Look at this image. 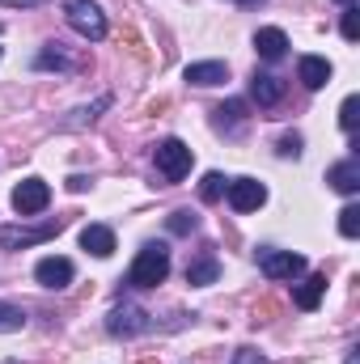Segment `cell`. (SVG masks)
<instances>
[{
  "label": "cell",
  "mask_w": 360,
  "mask_h": 364,
  "mask_svg": "<svg viewBox=\"0 0 360 364\" xmlns=\"http://www.w3.org/2000/svg\"><path fill=\"white\" fill-rule=\"evenodd\" d=\"M166 275H170V246L166 242H149L136 255V263L127 272V284L132 288H157V284H166Z\"/></svg>",
  "instance_id": "obj_1"
},
{
  "label": "cell",
  "mask_w": 360,
  "mask_h": 364,
  "mask_svg": "<svg viewBox=\"0 0 360 364\" xmlns=\"http://www.w3.org/2000/svg\"><path fill=\"white\" fill-rule=\"evenodd\" d=\"M191 149L182 144V140H162L157 149H153V166H157V174L166 182H182L191 174Z\"/></svg>",
  "instance_id": "obj_2"
},
{
  "label": "cell",
  "mask_w": 360,
  "mask_h": 364,
  "mask_svg": "<svg viewBox=\"0 0 360 364\" xmlns=\"http://www.w3.org/2000/svg\"><path fill=\"white\" fill-rule=\"evenodd\" d=\"M68 26L81 34V38H90V43H102L106 38V13L93 4V0H68Z\"/></svg>",
  "instance_id": "obj_3"
},
{
  "label": "cell",
  "mask_w": 360,
  "mask_h": 364,
  "mask_svg": "<svg viewBox=\"0 0 360 364\" xmlns=\"http://www.w3.org/2000/svg\"><path fill=\"white\" fill-rule=\"evenodd\" d=\"M60 229H64V220H47V225H9V229H0V246H4V250L38 246V242H51Z\"/></svg>",
  "instance_id": "obj_4"
},
{
  "label": "cell",
  "mask_w": 360,
  "mask_h": 364,
  "mask_svg": "<svg viewBox=\"0 0 360 364\" xmlns=\"http://www.w3.org/2000/svg\"><path fill=\"white\" fill-rule=\"evenodd\" d=\"M153 322H149V314L140 309V305H115L110 309V318H106V331L115 335V339H132V335H144Z\"/></svg>",
  "instance_id": "obj_5"
},
{
  "label": "cell",
  "mask_w": 360,
  "mask_h": 364,
  "mask_svg": "<svg viewBox=\"0 0 360 364\" xmlns=\"http://www.w3.org/2000/svg\"><path fill=\"white\" fill-rule=\"evenodd\" d=\"M225 195H229V208L233 212H259L268 203V186L259 178H233L225 186Z\"/></svg>",
  "instance_id": "obj_6"
},
{
  "label": "cell",
  "mask_w": 360,
  "mask_h": 364,
  "mask_svg": "<svg viewBox=\"0 0 360 364\" xmlns=\"http://www.w3.org/2000/svg\"><path fill=\"white\" fill-rule=\"evenodd\" d=\"M259 267L268 279H297L305 275V259L292 250H259Z\"/></svg>",
  "instance_id": "obj_7"
},
{
  "label": "cell",
  "mask_w": 360,
  "mask_h": 364,
  "mask_svg": "<svg viewBox=\"0 0 360 364\" xmlns=\"http://www.w3.org/2000/svg\"><path fill=\"white\" fill-rule=\"evenodd\" d=\"M51 203V186L43 178H26L21 186H13V208H17V216H34V212H43Z\"/></svg>",
  "instance_id": "obj_8"
},
{
  "label": "cell",
  "mask_w": 360,
  "mask_h": 364,
  "mask_svg": "<svg viewBox=\"0 0 360 364\" xmlns=\"http://www.w3.org/2000/svg\"><path fill=\"white\" fill-rule=\"evenodd\" d=\"M73 275H77V267H73V259H64V255H47V259H38V267H34V279L43 284V288H68L73 284Z\"/></svg>",
  "instance_id": "obj_9"
},
{
  "label": "cell",
  "mask_w": 360,
  "mask_h": 364,
  "mask_svg": "<svg viewBox=\"0 0 360 364\" xmlns=\"http://www.w3.org/2000/svg\"><path fill=\"white\" fill-rule=\"evenodd\" d=\"M255 51H259V60H268V64L284 60V55H288V34H284L280 26H263V30L255 34Z\"/></svg>",
  "instance_id": "obj_10"
},
{
  "label": "cell",
  "mask_w": 360,
  "mask_h": 364,
  "mask_svg": "<svg viewBox=\"0 0 360 364\" xmlns=\"http://www.w3.org/2000/svg\"><path fill=\"white\" fill-rule=\"evenodd\" d=\"M297 81H301L305 90H322V85L331 81V60H322V55H301Z\"/></svg>",
  "instance_id": "obj_11"
},
{
  "label": "cell",
  "mask_w": 360,
  "mask_h": 364,
  "mask_svg": "<svg viewBox=\"0 0 360 364\" xmlns=\"http://www.w3.org/2000/svg\"><path fill=\"white\" fill-rule=\"evenodd\" d=\"M81 246L90 250L93 259H110L115 255V229L110 225H85L81 229Z\"/></svg>",
  "instance_id": "obj_12"
},
{
  "label": "cell",
  "mask_w": 360,
  "mask_h": 364,
  "mask_svg": "<svg viewBox=\"0 0 360 364\" xmlns=\"http://www.w3.org/2000/svg\"><path fill=\"white\" fill-rule=\"evenodd\" d=\"M186 81H191V85H199V90H208V85H225V81H229V68H225L221 60L186 64Z\"/></svg>",
  "instance_id": "obj_13"
},
{
  "label": "cell",
  "mask_w": 360,
  "mask_h": 364,
  "mask_svg": "<svg viewBox=\"0 0 360 364\" xmlns=\"http://www.w3.org/2000/svg\"><path fill=\"white\" fill-rule=\"evenodd\" d=\"M327 182H331L339 195H356L360 191V161L356 157H348V161L331 166V170H327Z\"/></svg>",
  "instance_id": "obj_14"
},
{
  "label": "cell",
  "mask_w": 360,
  "mask_h": 364,
  "mask_svg": "<svg viewBox=\"0 0 360 364\" xmlns=\"http://www.w3.org/2000/svg\"><path fill=\"white\" fill-rule=\"evenodd\" d=\"M216 279H221V263H216L212 255H199V259L186 263V284H191V288H208V284H216Z\"/></svg>",
  "instance_id": "obj_15"
},
{
  "label": "cell",
  "mask_w": 360,
  "mask_h": 364,
  "mask_svg": "<svg viewBox=\"0 0 360 364\" xmlns=\"http://www.w3.org/2000/svg\"><path fill=\"white\" fill-rule=\"evenodd\" d=\"M322 292H327V275H309V279H301V284L292 288V305H297V309H318Z\"/></svg>",
  "instance_id": "obj_16"
},
{
  "label": "cell",
  "mask_w": 360,
  "mask_h": 364,
  "mask_svg": "<svg viewBox=\"0 0 360 364\" xmlns=\"http://www.w3.org/2000/svg\"><path fill=\"white\" fill-rule=\"evenodd\" d=\"M250 93H255V102H259V106H275V102L284 97V81H280V77H271V73H255Z\"/></svg>",
  "instance_id": "obj_17"
},
{
  "label": "cell",
  "mask_w": 360,
  "mask_h": 364,
  "mask_svg": "<svg viewBox=\"0 0 360 364\" xmlns=\"http://www.w3.org/2000/svg\"><path fill=\"white\" fill-rule=\"evenodd\" d=\"M34 68H43V73H51V68H55V73H73L77 64H73V60L64 55V47H60V43H51V47H43V51H38Z\"/></svg>",
  "instance_id": "obj_18"
},
{
  "label": "cell",
  "mask_w": 360,
  "mask_h": 364,
  "mask_svg": "<svg viewBox=\"0 0 360 364\" xmlns=\"http://www.w3.org/2000/svg\"><path fill=\"white\" fill-rule=\"evenodd\" d=\"M216 127L221 132H238V127H246V102H225V106H216Z\"/></svg>",
  "instance_id": "obj_19"
},
{
  "label": "cell",
  "mask_w": 360,
  "mask_h": 364,
  "mask_svg": "<svg viewBox=\"0 0 360 364\" xmlns=\"http://www.w3.org/2000/svg\"><path fill=\"white\" fill-rule=\"evenodd\" d=\"M225 174H203V182H199V199L203 203H216V199H225Z\"/></svg>",
  "instance_id": "obj_20"
},
{
  "label": "cell",
  "mask_w": 360,
  "mask_h": 364,
  "mask_svg": "<svg viewBox=\"0 0 360 364\" xmlns=\"http://www.w3.org/2000/svg\"><path fill=\"white\" fill-rule=\"evenodd\" d=\"M26 326V314L17 309V305H0V335H13V331H21Z\"/></svg>",
  "instance_id": "obj_21"
},
{
  "label": "cell",
  "mask_w": 360,
  "mask_h": 364,
  "mask_svg": "<svg viewBox=\"0 0 360 364\" xmlns=\"http://www.w3.org/2000/svg\"><path fill=\"white\" fill-rule=\"evenodd\" d=\"M356 114H360V97H344V106H339V127L344 132H356Z\"/></svg>",
  "instance_id": "obj_22"
},
{
  "label": "cell",
  "mask_w": 360,
  "mask_h": 364,
  "mask_svg": "<svg viewBox=\"0 0 360 364\" xmlns=\"http://www.w3.org/2000/svg\"><path fill=\"white\" fill-rule=\"evenodd\" d=\"M339 233H344V237H356L360 233V208L356 203H348V208L339 212Z\"/></svg>",
  "instance_id": "obj_23"
},
{
  "label": "cell",
  "mask_w": 360,
  "mask_h": 364,
  "mask_svg": "<svg viewBox=\"0 0 360 364\" xmlns=\"http://www.w3.org/2000/svg\"><path fill=\"white\" fill-rule=\"evenodd\" d=\"M339 30H344V38H348V43H356V38H360V9H356V4H348V9H344Z\"/></svg>",
  "instance_id": "obj_24"
},
{
  "label": "cell",
  "mask_w": 360,
  "mask_h": 364,
  "mask_svg": "<svg viewBox=\"0 0 360 364\" xmlns=\"http://www.w3.org/2000/svg\"><path fill=\"white\" fill-rule=\"evenodd\" d=\"M166 225H170V233H195V225H199V220H195V212H170V220H166Z\"/></svg>",
  "instance_id": "obj_25"
},
{
  "label": "cell",
  "mask_w": 360,
  "mask_h": 364,
  "mask_svg": "<svg viewBox=\"0 0 360 364\" xmlns=\"http://www.w3.org/2000/svg\"><path fill=\"white\" fill-rule=\"evenodd\" d=\"M280 153H284V157H301V136H297V132L280 136Z\"/></svg>",
  "instance_id": "obj_26"
},
{
  "label": "cell",
  "mask_w": 360,
  "mask_h": 364,
  "mask_svg": "<svg viewBox=\"0 0 360 364\" xmlns=\"http://www.w3.org/2000/svg\"><path fill=\"white\" fill-rule=\"evenodd\" d=\"M229 364H268V356H263V352H255V348H242Z\"/></svg>",
  "instance_id": "obj_27"
},
{
  "label": "cell",
  "mask_w": 360,
  "mask_h": 364,
  "mask_svg": "<svg viewBox=\"0 0 360 364\" xmlns=\"http://www.w3.org/2000/svg\"><path fill=\"white\" fill-rule=\"evenodd\" d=\"M4 9H34V4H47V0H0Z\"/></svg>",
  "instance_id": "obj_28"
},
{
  "label": "cell",
  "mask_w": 360,
  "mask_h": 364,
  "mask_svg": "<svg viewBox=\"0 0 360 364\" xmlns=\"http://www.w3.org/2000/svg\"><path fill=\"white\" fill-rule=\"evenodd\" d=\"M242 4H246V9H255V4H263V0H242Z\"/></svg>",
  "instance_id": "obj_29"
},
{
  "label": "cell",
  "mask_w": 360,
  "mask_h": 364,
  "mask_svg": "<svg viewBox=\"0 0 360 364\" xmlns=\"http://www.w3.org/2000/svg\"><path fill=\"white\" fill-rule=\"evenodd\" d=\"M339 4H352V0H339Z\"/></svg>",
  "instance_id": "obj_30"
}]
</instances>
